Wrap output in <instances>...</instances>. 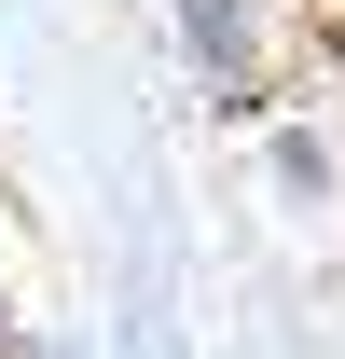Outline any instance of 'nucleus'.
I'll list each match as a JSON object with an SVG mask.
<instances>
[{"mask_svg": "<svg viewBox=\"0 0 345 359\" xmlns=\"http://www.w3.org/2000/svg\"><path fill=\"white\" fill-rule=\"evenodd\" d=\"M28 346V304H14V263H0V359Z\"/></svg>", "mask_w": 345, "mask_h": 359, "instance_id": "7ed1b4c3", "label": "nucleus"}, {"mask_svg": "<svg viewBox=\"0 0 345 359\" xmlns=\"http://www.w3.org/2000/svg\"><path fill=\"white\" fill-rule=\"evenodd\" d=\"M14 359H83V346H69V332H42V318H28V346H14Z\"/></svg>", "mask_w": 345, "mask_h": 359, "instance_id": "20e7f679", "label": "nucleus"}, {"mask_svg": "<svg viewBox=\"0 0 345 359\" xmlns=\"http://www.w3.org/2000/svg\"><path fill=\"white\" fill-rule=\"evenodd\" d=\"M262 180H276L290 208H332V194H345V152L304 125V111H262Z\"/></svg>", "mask_w": 345, "mask_h": 359, "instance_id": "f03ea898", "label": "nucleus"}, {"mask_svg": "<svg viewBox=\"0 0 345 359\" xmlns=\"http://www.w3.org/2000/svg\"><path fill=\"white\" fill-rule=\"evenodd\" d=\"M166 42H180V69H194L208 111H235V125L276 111V97H262V69H276V0H166Z\"/></svg>", "mask_w": 345, "mask_h": 359, "instance_id": "f257e3e1", "label": "nucleus"}]
</instances>
